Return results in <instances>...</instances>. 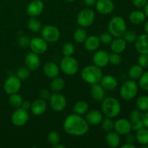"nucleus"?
I'll return each instance as SVG.
<instances>
[{
    "label": "nucleus",
    "instance_id": "34",
    "mask_svg": "<svg viewBox=\"0 0 148 148\" xmlns=\"http://www.w3.org/2000/svg\"><path fill=\"white\" fill-rule=\"evenodd\" d=\"M27 27L30 31L38 33L41 29V23L36 17H31V18L29 19L27 21Z\"/></svg>",
    "mask_w": 148,
    "mask_h": 148
},
{
    "label": "nucleus",
    "instance_id": "51",
    "mask_svg": "<svg viewBox=\"0 0 148 148\" xmlns=\"http://www.w3.org/2000/svg\"><path fill=\"white\" fill-rule=\"evenodd\" d=\"M30 106H31V103L29 101H23V103H22L21 107L23 108V109L28 110L30 108Z\"/></svg>",
    "mask_w": 148,
    "mask_h": 148
},
{
    "label": "nucleus",
    "instance_id": "55",
    "mask_svg": "<svg viewBox=\"0 0 148 148\" xmlns=\"http://www.w3.org/2000/svg\"><path fill=\"white\" fill-rule=\"evenodd\" d=\"M53 148H66V146L63 145H61L59 144V143H58V144L52 146Z\"/></svg>",
    "mask_w": 148,
    "mask_h": 148
},
{
    "label": "nucleus",
    "instance_id": "59",
    "mask_svg": "<svg viewBox=\"0 0 148 148\" xmlns=\"http://www.w3.org/2000/svg\"><path fill=\"white\" fill-rule=\"evenodd\" d=\"M147 67H148V66H147Z\"/></svg>",
    "mask_w": 148,
    "mask_h": 148
},
{
    "label": "nucleus",
    "instance_id": "7",
    "mask_svg": "<svg viewBox=\"0 0 148 148\" xmlns=\"http://www.w3.org/2000/svg\"><path fill=\"white\" fill-rule=\"evenodd\" d=\"M95 13L89 8H85L81 10L77 17V23L80 27L86 28L91 26L95 20Z\"/></svg>",
    "mask_w": 148,
    "mask_h": 148
},
{
    "label": "nucleus",
    "instance_id": "19",
    "mask_svg": "<svg viewBox=\"0 0 148 148\" xmlns=\"http://www.w3.org/2000/svg\"><path fill=\"white\" fill-rule=\"evenodd\" d=\"M135 48L140 54H148V34L145 33L137 36L135 40Z\"/></svg>",
    "mask_w": 148,
    "mask_h": 148
},
{
    "label": "nucleus",
    "instance_id": "5",
    "mask_svg": "<svg viewBox=\"0 0 148 148\" xmlns=\"http://www.w3.org/2000/svg\"><path fill=\"white\" fill-rule=\"evenodd\" d=\"M138 92V85L134 79L127 80L121 87L120 95L126 101H130L136 97Z\"/></svg>",
    "mask_w": 148,
    "mask_h": 148
},
{
    "label": "nucleus",
    "instance_id": "46",
    "mask_svg": "<svg viewBox=\"0 0 148 148\" xmlns=\"http://www.w3.org/2000/svg\"><path fill=\"white\" fill-rule=\"evenodd\" d=\"M30 38L27 37V36H21L18 40L19 46L22 48H25L27 47V46H28L29 44H30Z\"/></svg>",
    "mask_w": 148,
    "mask_h": 148
},
{
    "label": "nucleus",
    "instance_id": "58",
    "mask_svg": "<svg viewBox=\"0 0 148 148\" xmlns=\"http://www.w3.org/2000/svg\"><path fill=\"white\" fill-rule=\"evenodd\" d=\"M65 1H68V2H72V1H75V0H65Z\"/></svg>",
    "mask_w": 148,
    "mask_h": 148
},
{
    "label": "nucleus",
    "instance_id": "40",
    "mask_svg": "<svg viewBox=\"0 0 148 148\" xmlns=\"http://www.w3.org/2000/svg\"><path fill=\"white\" fill-rule=\"evenodd\" d=\"M62 51L64 56H72V54L75 53V46L72 43L67 42V43H64V46H62Z\"/></svg>",
    "mask_w": 148,
    "mask_h": 148
},
{
    "label": "nucleus",
    "instance_id": "36",
    "mask_svg": "<svg viewBox=\"0 0 148 148\" xmlns=\"http://www.w3.org/2000/svg\"><path fill=\"white\" fill-rule=\"evenodd\" d=\"M23 99L22 98L21 95L20 94L14 93L10 95V98H9V103L12 106L14 107V108H19L21 106L22 103H23Z\"/></svg>",
    "mask_w": 148,
    "mask_h": 148
},
{
    "label": "nucleus",
    "instance_id": "30",
    "mask_svg": "<svg viewBox=\"0 0 148 148\" xmlns=\"http://www.w3.org/2000/svg\"><path fill=\"white\" fill-rule=\"evenodd\" d=\"M136 133V140L141 145H148V129L146 127H143L140 130H137Z\"/></svg>",
    "mask_w": 148,
    "mask_h": 148
},
{
    "label": "nucleus",
    "instance_id": "37",
    "mask_svg": "<svg viewBox=\"0 0 148 148\" xmlns=\"http://www.w3.org/2000/svg\"><path fill=\"white\" fill-rule=\"evenodd\" d=\"M30 69L27 67H19L16 71V76L21 81L26 80L30 77Z\"/></svg>",
    "mask_w": 148,
    "mask_h": 148
},
{
    "label": "nucleus",
    "instance_id": "45",
    "mask_svg": "<svg viewBox=\"0 0 148 148\" xmlns=\"http://www.w3.org/2000/svg\"><path fill=\"white\" fill-rule=\"evenodd\" d=\"M138 64L143 68H146L148 66V54H140L138 58Z\"/></svg>",
    "mask_w": 148,
    "mask_h": 148
},
{
    "label": "nucleus",
    "instance_id": "39",
    "mask_svg": "<svg viewBox=\"0 0 148 148\" xmlns=\"http://www.w3.org/2000/svg\"><path fill=\"white\" fill-rule=\"evenodd\" d=\"M47 140L50 145L52 146L60 143V135L56 131H51L48 134Z\"/></svg>",
    "mask_w": 148,
    "mask_h": 148
},
{
    "label": "nucleus",
    "instance_id": "8",
    "mask_svg": "<svg viewBox=\"0 0 148 148\" xmlns=\"http://www.w3.org/2000/svg\"><path fill=\"white\" fill-rule=\"evenodd\" d=\"M41 37L47 43H56L60 39L61 33L59 29L52 25H47L41 30Z\"/></svg>",
    "mask_w": 148,
    "mask_h": 148
},
{
    "label": "nucleus",
    "instance_id": "41",
    "mask_svg": "<svg viewBox=\"0 0 148 148\" xmlns=\"http://www.w3.org/2000/svg\"><path fill=\"white\" fill-rule=\"evenodd\" d=\"M139 85L143 90L148 91V71L143 72L139 78Z\"/></svg>",
    "mask_w": 148,
    "mask_h": 148
},
{
    "label": "nucleus",
    "instance_id": "2",
    "mask_svg": "<svg viewBox=\"0 0 148 148\" xmlns=\"http://www.w3.org/2000/svg\"><path fill=\"white\" fill-rule=\"evenodd\" d=\"M102 101L101 109L104 115L111 119L116 118L119 115L121 111V106L116 98L108 97L104 98Z\"/></svg>",
    "mask_w": 148,
    "mask_h": 148
},
{
    "label": "nucleus",
    "instance_id": "42",
    "mask_svg": "<svg viewBox=\"0 0 148 148\" xmlns=\"http://www.w3.org/2000/svg\"><path fill=\"white\" fill-rule=\"evenodd\" d=\"M123 37H124V40L127 41V42L128 43H134L137 39V33L133 30H126Z\"/></svg>",
    "mask_w": 148,
    "mask_h": 148
},
{
    "label": "nucleus",
    "instance_id": "38",
    "mask_svg": "<svg viewBox=\"0 0 148 148\" xmlns=\"http://www.w3.org/2000/svg\"><path fill=\"white\" fill-rule=\"evenodd\" d=\"M101 124L102 129L106 132L112 131L114 128V121L111 118L107 117V118L103 119Z\"/></svg>",
    "mask_w": 148,
    "mask_h": 148
},
{
    "label": "nucleus",
    "instance_id": "31",
    "mask_svg": "<svg viewBox=\"0 0 148 148\" xmlns=\"http://www.w3.org/2000/svg\"><path fill=\"white\" fill-rule=\"evenodd\" d=\"M143 68L140 65L134 64L130 68L128 71V75L131 79H138L143 73Z\"/></svg>",
    "mask_w": 148,
    "mask_h": 148
},
{
    "label": "nucleus",
    "instance_id": "4",
    "mask_svg": "<svg viewBox=\"0 0 148 148\" xmlns=\"http://www.w3.org/2000/svg\"><path fill=\"white\" fill-rule=\"evenodd\" d=\"M108 30L111 36L115 38L122 37L127 30V23L125 20L120 16H116L109 21Z\"/></svg>",
    "mask_w": 148,
    "mask_h": 148
},
{
    "label": "nucleus",
    "instance_id": "16",
    "mask_svg": "<svg viewBox=\"0 0 148 148\" xmlns=\"http://www.w3.org/2000/svg\"><path fill=\"white\" fill-rule=\"evenodd\" d=\"M95 9L101 14H108L114 10V4L111 0H97Z\"/></svg>",
    "mask_w": 148,
    "mask_h": 148
},
{
    "label": "nucleus",
    "instance_id": "29",
    "mask_svg": "<svg viewBox=\"0 0 148 148\" xmlns=\"http://www.w3.org/2000/svg\"><path fill=\"white\" fill-rule=\"evenodd\" d=\"M88 109H89V105L88 103L84 101H79L74 105L73 108H72V111L74 114L82 116L86 114Z\"/></svg>",
    "mask_w": 148,
    "mask_h": 148
},
{
    "label": "nucleus",
    "instance_id": "15",
    "mask_svg": "<svg viewBox=\"0 0 148 148\" xmlns=\"http://www.w3.org/2000/svg\"><path fill=\"white\" fill-rule=\"evenodd\" d=\"M44 4L41 0H33L30 1L27 7V13L30 17H38L43 12Z\"/></svg>",
    "mask_w": 148,
    "mask_h": 148
},
{
    "label": "nucleus",
    "instance_id": "48",
    "mask_svg": "<svg viewBox=\"0 0 148 148\" xmlns=\"http://www.w3.org/2000/svg\"><path fill=\"white\" fill-rule=\"evenodd\" d=\"M39 95H40V98H42L43 100H47L50 98L51 96V92L49 90L47 89H42L39 92Z\"/></svg>",
    "mask_w": 148,
    "mask_h": 148
},
{
    "label": "nucleus",
    "instance_id": "27",
    "mask_svg": "<svg viewBox=\"0 0 148 148\" xmlns=\"http://www.w3.org/2000/svg\"><path fill=\"white\" fill-rule=\"evenodd\" d=\"M100 41L99 37L96 36H90L87 37L84 41V46L88 51H95L99 48Z\"/></svg>",
    "mask_w": 148,
    "mask_h": 148
},
{
    "label": "nucleus",
    "instance_id": "21",
    "mask_svg": "<svg viewBox=\"0 0 148 148\" xmlns=\"http://www.w3.org/2000/svg\"><path fill=\"white\" fill-rule=\"evenodd\" d=\"M130 119L132 130L134 131H137L144 127L142 121V114L138 110H134L130 113Z\"/></svg>",
    "mask_w": 148,
    "mask_h": 148
},
{
    "label": "nucleus",
    "instance_id": "6",
    "mask_svg": "<svg viewBox=\"0 0 148 148\" xmlns=\"http://www.w3.org/2000/svg\"><path fill=\"white\" fill-rule=\"evenodd\" d=\"M60 68L64 74L68 76H72L77 73L79 64L77 59L72 56H64L60 62Z\"/></svg>",
    "mask_w": 148,
    "mask_h": 148
},
{
    "label": "nucleus",
    "instance_id": "22",
    "mask_svg": "<svg viewBox=\"0 0 148 148\" xmlns=\"http://www.w3.org/2000/svg\"><path fill=\"white\" fill-rule=\"evenodd\" d=\"M101 85L106 90H114L118 86V80L112 75H105L101 78Z\"/></svg>",
    "mask_w": 148,
    "mask_h": 148
},
{
    "label": "nucleus",
    "instance_id": "18",
    "mask_svg": "<svg viewBox=\"0 0 148 148\" xmlns=\"http://www.w3.org/2000/svg\"><path fill=\"white\" fill-rule=\"evenodd\" d=\"M25 64L26 67L30 70H36L40 65V59L38 54L31 52L26 55L25 58Z\"/></svg>",
    "mask_w": 148,
    "mask_h": 148
},
{
    "label": "nucleus",
    "instance_id": "10",
    "mask_svg": "<svg viewBox=\"0 0 148 148\" xmlns=\"http://www.w3.org/2000/svg\"><path fill=\"white\" fill-rule=\"evenodd\" d=\"M29 120V114L27 110L19 108L12 113L11 116L12 123L15 127H23Z\"/></svg>",
    "mask_w": 148,
    "mask_h": 148
},
{
    "label": "nucleus",
    "instance_id": "13",
    "mask_svg": "<svg viewBox=\"0 0 148 148\" xmlns=\"http://www.w3.org/2000/svg\"><path fill=\"white\" fill-rule=\"evenodd\" d=\"M108 56H109V54L106 51H98L94 53L92 56V62H93L94 65L100 68L105 67L109 63Z\"/></svg>",
    "mask_w": 148,
    "mask_h": 148
},
{
    "label": "nucleus",
    "instance_id": "3",
    "mask_svg": "<svg viewBox=\"0 0 148 148\" xmlns=\"http://www.w3.org/2000/svg\"><path fill=\"white\" fill-rule=\"evenodd\" d=\"M103 77L101 68L95 65H88L85 66L81 71V77L87 83H99Z\"/></svg>",
    "mask_w": 148,
    "mask_h": 148
},
{
    "label": "nucleus",
    "instance_id": "28",
    "mask_svg": "<svg viewBox=\"0 0 148 148\" xmlns=\"http://www.w3.org/2000/svg\"><path fill=\"white\" fill-rule=\"evenodd\" d=\"M130 21L134 25H140L145 21L146 15L141 10H134L132 12L129 16Z\"/></svg>",
    "mask_w": 148,
    "mask_h": 148
},
{
    "label": "nucleus",
    "instance_id": "14",
    "mask_svg": "<svg viewBox=\"0 0 148 148\" xmlns=\"http://www.w3.org/2000/svg\"><path fill=\"white\" fill-rule=\"evenodd\" d=\"M114 130L119 135H127L131 132L132 127L130 121L126 119H119L114 122Z\"/></svg>",
    "mask_w": 148,
    "mask_h": 148
},
{
    "label": "nucleus",
    "instance_id": "52",
    "mask_svg": "<svg viewBox=\"0 0 148 148\" xmlns=\"http://www.w3.org/2000/svg\"><path fill=\"white\" fill-rule=\"evenodd\" d=\"M82 1L88 7H92L95 5L97 0H82Z\"/></svg>",
    "mask_w": 148,
    "mask_h": 148
},
{
    "label": "nucleus",
    "instance_id": "54",
    "mask_svg": "<svg viewBox=\"0 0 148 148\" xmlns=\"http://www.w3.org/2000/svg\"><path fill=\"white\" fill-rule=\"evenodd\" d=\"M144 12L145 14L146 17H148V1L147 4H146V5L144 7Z\"/></svg>",
    "mask_w": 148,
    "mask_h": 148
},
{
    "label": "nucleus",
    "instance_id": "25",
    "mask_svg": "<svg viewBox=\"0 0 148 148\" xmlns=\"http://www.w3.org/2000/svg\"><path fill=\"white\" fill-rule=\"evenodd\" d=\"M90 94L91 96L94 100L101 101L105 98V89L101 86V84H92L90 88Z\"/></svg>",
    "mask_w": 148,
    "mask_h": 148
},
{
    "label": "nucleus",
    "instance_id": "53",
    "mask_svg": "<svg viewBox=\"0 0 148 148\" xmlns=\"http://www.w3.org/2000/svg\"><path fill=\"white\" fill-rule=\"evenodd\" d=\"M121 148H136V146L134 145L130 144V143H126V144L122 145L121 146H120Z\"/></svg>",
    "mask_w": 148,
    "mask_h": 148
},
{
    "label": "nucleus",
    "instance_id": "20",
    "mask_svg": "<svg viewBox=\"0 0 148 148\" xmlns=\"http://www.w3.org/2000/svg\"><path fill=\"white\" fill-rule=\"evenodd\" d=\"M46 108H47V104L46 101L40 98L35 100L32 103L30 109L31 110V112L33 115L40 116L46 112Z\"/></svg>",
    "mask_w": 148,
    "mask_h": 148
},
{
    "label": "nucleus",
    "instance_id": "11",
    "mask_svg": "<svg viewBox=\"0 0 148 148\" xmlns=\"http://www.w3.org/2000/svg\"><path fill=\"white\" fill-rule=\"evenodd\" d=\"M21 88V80L17 76H10L5 80L4 90L8 95L17 93Z\"/></svg>",
    "mask_w": 148,
    "mask_h": 148
},
{
    "label": "nucleus",
    "instance_id": "33",
    "mask_svg": "<svg viewBox=\"0 0 148 148\" xmlns=\"http://www.w3.org/2000/svg\"><path fill=\"white\" fill-rule=\"evenodd\" d=\"M87 31L84 27H79L74 33V40L77 43H82L87 38Z\"/></svg>",
    "mask_w": 148,
    "mask_h": 148
},
{
    "label": "nucleus",
    "instance_id": "47",
    "mask_svg": "<svg viewBox=\"0 0 148 148\" xmlns=\"http://www.w3.org/2000/svg\"><path fill=\"white\" fill-rule=\"evenodd\" d=\"M133 5L137 8H143L146 4L147 3L148 0H132Z\"/></svg>",
    "mask_w": 148,
    "mask_h": 148
},
{
    "label": "nucleus",
    "instance_id": "35",
    "mask_svg": "<svg viewBox=\"0 0 148 148\" xmlns=\"http://www.w3.org/2000/svg\"><path fill=\"white\" fill-rule=\"evenodd\" d=\"M136 106L140 111H148V95L140 96L136 101Z\"/></svg>",
    "mask_w": 148,
    "mask_h": 148
},
{
    "label": "nucleus",
    "instance_id": "50",
    "mask_svg": "<svg viewBox=\"0 0 148 148\" xmlns=\"http://www.w3.org/2000/svg\"><path fill=\"white\" fill-rule=\"evenodd\" d=\"M142 121L144 127L148 129V111H146L145 114H142Z\"/></svg>",
    "mask_w": 148,
    "mask_h": 148
},
{
    "label": "nucleus",
    "instance_id": "12",
    "mask_svg": "<svg viewBox=\"0 0 148 148\" xmlns=\"http://www.w3.org/2000/svg\"><path fill=\"white\" fill-rule=\"evenodd\" d=\"M29 46L32 52L40 55L47 51L48 43L42 37H36L30 40Z\"/></svg>",
    "mask_w": 148,
    "mask_h": 148
},
{
    "label": "nucleus",
    "instance_id": "56",
    "mask_svg": "<svg viewBox=\"0 0 148 148\" xmlns=\"http://www.w3.org/2000/svg\"><path fill=\"white\" fill-rule=\"evenodd\" d=\"M144 28H145V30L146 33L148 34V20L145 23V25H144Z\"/></svg>",
    "mask_w": 148,
    "mask_h": 148
},
{
    "label": "nucleus",
    "instance_id": "17",
    "mask_svg": "<svg viewBox=\"0 0 148 148\" xmlns=\"http://www.w3.org/2000/svg\"><path fill=\"white\" fill-rule=\"evenodd\" d=\"M103 119V114L98 110L92 109L88 111L85 115V120L89 125L97 126L101 123Z\"/></svg>",
    "mask_w": 148,
    "mask_h": 148
},
{
    "label": "nucleus",
    "instance_id": "49",
    "mask_svg": "<svg viewBox=\"0 0 148 148\" xmlns=\"http://www.w3.org/2000/svg\"><path fill=\"white\" fill-rule=\"evenodd\" d=\"M136 141V137L134 134H132L130 133L127 134V137H126V142L127 143H130V144L134 145V143Z\"/></svg>",
    "mask_w": 148,
    "mask_h": 148
},
{
    "label": "nucleus",
    "instance_id": "26",
    "mask_svg": "<svg viewBox=\"0 0 148 148\" xmlns=\"http://www.w3.org/2000/svg\"><path fill=\"white\" fill-rule=\"evenodd\" d=\"M111 45V49L114 53H121L125 51L127 48V41L121 37L116 38L112 40Z\"/></svg>",
    "mask_w": 148,
    "mask_h": 148
},
{
    "label": "nucleus",
    "instance_id": "9",
    "mask_svg": "<svg viewBox=\"0 0 148 148\" xmlns=\"http://www.w3.org/2000/svg\"><path fill=\"white\" fill-rule=\"evenodd\" d=\"M49 100V105L52 110L56 112H60L64 110L66 106V99L64 95L60 92H54L51 94Z\"/></svg>",
    "mask_w": 148,
    "mask_h": 148
},
{
    "label": "nucleus",
    "instance_id": "57",
    "mask_svg": "<svg viewBox=\"0 0 148 148\" xmlns=\"http://www.w3.org/2000/svg\"><path fill=\"white\" fill-rule=\"evenodd\" d=\"M142 148H148V145H142Z\"/></svg>",
    "mask_w": 148,
    "mask_h": 148
},
{
    "label": "nucleus",
    "instance_id": "43",
    "mask_svg": "<svg viewBox=\"0 0 148 148\" xmlns=\"http://www.w3.org/2000/svg\"><path fill=\"white\" fill-rule=\"evenodd\" d=\"M108 59H109V63H111L113 65H118L121 62V56H120L119 53H114L109 54L108 56Z\"/></svg>",
    "mask_w": 148,
    "mask_h": 148
},
{
    "label": "nucleus",
    "instance_id": "44",
    "mask_svg": "<svg viewBox=\"0 0 148 148\" xmlns=\"http://www.w3.org/2000/svg\"><path fill=\"white\" fill-rule=\"evenodd\" d=\"M100 41L104 45H108L111 43L113 40V36L109 33H104L101 34L99 37Z\"/></svg>",
    "mask_w": 148,
    "mask_h": 148
},
{
    "label": "nucleus",
    "instance_id": "24",
    "mask_svg": "<svg viewBox=\"0 0 148 148\" xmlns=\"http://www.w3.org/2000/svg\"><path fill=\"white\" fill-rule=\"evenodd\" d=\"M106 145L111 148H116L120 145L121 137L116 132H108L106 136Z\"/></svg>",
    "mask_w": 148,
    "mask_h": 148
},
{
    "label": "nucleus",
    "instance_id": "32",
    "mask_svg": "<svg viewBox=\"0 0 148 148\" xmlns=\"http://www.w3.org/2000/svg\"><path fill=\"white\" fill-rule=\"evenodd\" d=\"M65 86V81L61 77L53 78L50 84V88L53 92H59L64 89Z\"/></svg>",
    "mask_w": 148,
    "mask_h": 148
},
{
    "label": "nucleus",
    "instance_id": "1",
    "mask_svg": "<svg viewBox=\"0 0 148 148\" xmlns=\"http://www.w3.org/2000/svg\"><path fill=\"white\" fill-rule=\"evenodd\" d=\"M63 127L65 132L76 137L85 135L89 130V124L85 119L75 114H72L66 117Z\"/></svg>",
    "mask_w": 148,
    "mask_h": 148
},
{
    "label": "nucleus",
    "instance_id": "23",
    "mask_svg": "<svg viewBox=\"0 0 148 148\" xmlns=\"http://www.w3.org/2000/svg\"><path fill=\"white\" fill-rule=\"evenodd\" d=\"M43 72L48 78L53 79L59 75V68L54 62H49L43 66Z\"/></svg>",
    "mask_w": 148,
    "mask_h": 148
}]
</instances>
